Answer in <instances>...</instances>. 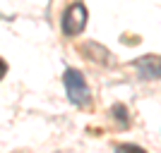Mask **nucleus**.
Wrapping results in <instances>:
<instances>
[{"label":"nucleus","mask_w":161,"mask_h":153,"mask_svg":"<svg viewBox=\"0 0 161 153\" xmlns=\"http://www.w3.org/2000/svg\"><path fill=\"white\" fill-rule=\"evenodd\" d=\"M80 50L87 55V58L92 55V60H96V62H111V53H108L106 48L96 46V43H87V46H82Z\"/></svg>","instance_id":"4"},{"label":"nucleus","mask_w":161,"mask_h":153,"mask_svg":"<svg viewBox=\"0 0 161 153\" xmlns=\"http://www.w3.org/2000/svg\"><path fill=\"white\" fill-rule=\"evenodd\" d=\"M63 84H65V93L67 98L72 100L75 105L80 108H89L92 105V96H89V86L84 77H82L80 69H72V67H67L65 74H63Z\"/></svg>","instance_id":"1"},{"label":"nucleus","mask_w":161,"mask_h":153,"mask_svg":"<svg viewBox=\"0 0 161 153\" xmlns=\"http://www.w3.org/2000/svg\"><path fill=\"white\" fill-rule=\"evenodd\" d=\"M87 17H89L87 7L82 3H72L63 12V33L65 36H80L84 31V27H87Z\"/></svg>","instance_id":"2"},{"label":"nucleus","mask_w":161,"mask_h":153,"mask_svg":"<svg viewBox=\"0 0 161 153\" xmlns=\"http://www.w3.org/2000/svg\"><path fill=\"white\" fill-rule=\"evenodd\" d=\"M115 153H147V151L140 148V146H132V144H125V146H118V148H115Z\"/></svg>","instance_id":"6"},{"label":"nucleus","mask_w":161,"mask_h":153,"mask_svg":"<svg viewBox=\"0 0 161 153\" xmlns=\"http://www.w3.org/2000/svg\"><path fill=\"white\" fill-rule=\"evenodd\" d=\"M142 79H161V58L159 55H144L132 62Z\"/></svg>","instance_id":"3"},{"label":"nucleus","mask_w":161,"mask_h":153,"mask_svg":"<svg viewBox=\"0 0 161 153\" xmlns=\"http://www.w3.org/2000/svg\"><path fill=\"white\" fill-rule=\"evenodd\" d=\"M113 113H115V117H118V122L128 125V110H125L120 103H115V105H113Z\"/></svg>","instance_id":"5"}]
</instances>
